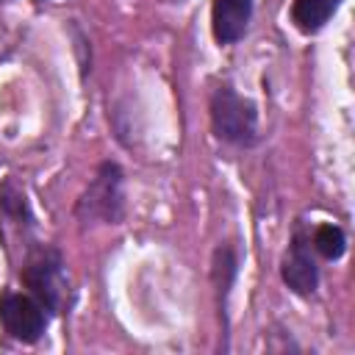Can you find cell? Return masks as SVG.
<instances>
[{"label": "cell", "instance_id": "cell-1", "mask_svg": "<svg viewBox=\"0 0 355 355\" xmlns=\"http://www.w3.org/2000/svg\"><path fill=\"white\" fill-rule=\"evenodd\" d=\"M211 119L214 130L225 141H252L255 136V108L250 100L239 97L233 89H216L211 100Z\"/></svg>", "mask_w": 355, "mask_h": 355}, {"label": "cell", "instance_id": "cell-2", "mask_svg": "<svg viewBox=\"0 0 355 355\" xmlns=\"http://www.w3.org/2000/svg\"><path fill=\"white\" fill-rule=\"evenodd\" d=\"M3 327L19 341H36L44 333V308L33 297L6 294L0 302Z\"/></svg>", "mask_w": 355, "mask_h": 355}, {"label": "cell", "instance_id": "cell-3", "mask_svg": "<svg viewBox=\"0 0 355 355\" xmlns=\"http://www.w3.org/2000/svg\"><path fill=\"white\" fill-rule=\"evenodd\" d=\"M25 280L33 288V294L42 300V305H47V308H58L61 305L67 283H64L61 261H58L55 252H50V250L36 252L25 266Z\"/></svg>", "mask_w": 355, "mask_h": 355}, {"label": "cell", "instance_id": "cell-4", "mask_svg": "<svg viewBox=\"0 0 355 355\" xmlns=\"http://www.w3.org/2000/svg\"><path fill=\"white\" fill-rule=\"evenodd\" d=\"M250 11H252V0H214V11H211L214 36L222 44L236 42L250 22Z\"/></svg>", "mask_w": 355, "mask_h": 355}, {"label": "cell", "instance_id": "cell-5", "mask_svg": "<svg viewBox=\"0 0 355 355\" xmlns=\"http://www.w3.org/2000/svg\"><path fill=\"white\" fill-rule=\"evenodd\" d=\"M283 280L297 294H311L316 288V280H319L316 263H313V258H311V252L305 250L302 241H297L291 247V252L286 255V261H283Z\"/></svg>", "mask_w": 355, "mask_h": 355}, {"label": "cell", "instance_id": "cell-6", "mask_svg": "<svg viewBox=\"0 0 355 355\" xmlns=\"http://www.w3.org/2000/svg\"><path fill=\"white\" fill-rule=\"evenodd\" d=\"M341 0H294L291 6V19L302 31H319L330 14L338 8Z\"/></svg>", "mask_w": 355, "mask_h": 355}, {"label": "cell", "instance_id": "cell-7", "mask_svg": "<svg viewBox=\"0 0 355 355\" xmlns=\"http://www.w3.org/2000/svg\"><path fill=\"white\" fill-rule=\"evenodd\" d=\"M313 247L324 255V258H338L344 252V233L336 225H322L313 236Z\"/></svg>", "mask_w": 355, "mask_h": 355}]
</instances>
